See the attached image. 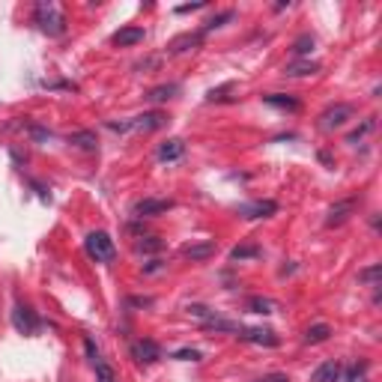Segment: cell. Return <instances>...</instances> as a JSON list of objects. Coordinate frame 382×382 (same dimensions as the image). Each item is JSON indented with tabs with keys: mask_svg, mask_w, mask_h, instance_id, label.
<instances>
[{
	"mask_svg": "<svg viewBox=\"0 0 382 382\" xmlns=\"http://www.w3.org/2000/svg\"><path fill=\"white\" fill-rule=\"evenodd\" d=\"M36 24H39V30L48 33V36H60L63 30H66L63 9L54 3V0H42V3H36Z\"/></svg>",
	"mask_w": 382,
	"mask_h": 382,
	"instance_id": "obj_1",
	"label": "cell"
},
{
	"mask_svg": "<svg viewBox=\"0 0 382 382\" xmlns=\"http://www.w3.org/2000/svg\"><path fill=\"white\" fill-rule=\"evenodd\" d=\"M84 248L87 254L93 257L96 263H111L117 257V248H114V239L108 236L105 230H93L87 236V242H84Z\"/></svg>",
	"mask_w": 382,
	"mask_h": 382,
	"instance_id": "obj_2",
	"label": "cell"
},
{
	"mask_svg": "<svg viewBox=\"0 0 382 382\" xmlns=\"http://www.w3.org/2000/svg\"><path fill=\"white\" fill-rule=\"evenodd\" d=\"M165 123H168L165 114L150 111V114L134 117V120H129V123H108V129H114V132H156V129H161Z\"/></svg>",
	"mask_w": 382,
	"mask_h": 382,
	"instance_id": "obj_3",
	"label": "cell"
},
{
	"mask_svg": "<svg viewBox=\"0 0 382 382\" xmlns=\"http://www.w3.org/2000/svg\"><path fill=\"white\" fill-rule=\"evenodd\" d=\"M12 325H15V332H21V334H36V332L42 329V320L36 316L33 308L15 305L12 308Z\"/></svg>",
	"mask_w": 382,
	"mask_h": 382,
	"instance_id": "obj_4",
	"label": "cell"
},
{
	"mask_svg": "<svg viewBox=\"0 0 382 382\" xmlns=\"http://www.w3.org/2000/svg\"><path fill=\"white\" fill-rule=\"evenodd\" d=\"M168 209H174V200H165V197H143L134 203L132 212L138 218H152V215H161L168 212Z\"/></svg>",
	"mask_w": 382,
	"mask_h": 382,
	"instance_id": "obj_5",
	"label": "cell"
},
{
	"mask_svg": "<svg viewBox=\"0 0 382 382\" xmlns=\"http://www.w3.org/2000/svg\"><path fill=\"white\" fill-rule=\"evenodd\" d=\"M236 338L248 341V343H257V347H278V343H281V338L272 329H242V325H239Z\"/></svg>",
	"mask_w": 382,
	"mask_h": 382,
	"instance_id": "obj_6",
	"label": "cell"
},
{
	"mask_svg": "<svg viewBox=\"0 0 382 382\" xmlns=\"http://www.w3.org/2000/svg\"><path fill=\"white\" fill-rule=\"evenodd\" d=\"M350 117H352V105H343V102H341V105H332L329 111L320 117V120H323L320 125H323L325 132H332V129H341V125L347 123Z\"/></svg>",
	"mask_w": 382,
	"mask_h": 382,
	"instance_id": "obj_7",
	"label": "cell"
},
{
	"mask_svg": "<svg viewBox=\"0 0 382 382\" xmlns=\"http://www.w3.org/2000/svg\"><path fill=\"white\" fill-rule=\"evenodd\" d=\"M278 212L275 200H254V203H239V215L242 218H272Z\"/></svg>",
	"mask_w": 382,
	"mask_h": 382,
	"instance_id": "obj_8",
	"label": "cell"
},
{
	"mask_svg": "<svg viewBox=\"0 0 382 382\" xmlns=\"http://www.w3.org/2000/svg\"><path fill=\"white\" fill-rule=\"evenodd\" d=\"M132 356L141 361V365H152V361H159L161 359V347L156 341H150V338H143V341H138L132 347Z\"/></svg>",
	"mask_w": 382,
	"mask_h": 382,
	"instance_id": "obj_9",
	"label": "cell"
},
{
	"mask_svg": "<svg viewBox=\"0 0 382 382\" xmlns=\"http://www.w3.org/2000/svg\"><path fill=\"white\" fill-rule=\"evenodd\" d=\"M215 251H218L215 239H203V242L188 245V248H185L183 254H185V257H188L191 263H203V260H209V257H215Z\"/></svg>",
	"mask_w": 382,
	"mask_h": 382,
	"instance_id": "obj_10",
	"label": "cell"
},
{
	"mask_svg": "<svg viewBox=\"0 0 382 382\" xmlns=\"http://www.w3.org/2000/svg\"><path fill=\"white\" fill-rule=\"evenodd\" d=\"M143 36H147V30H143V27H123V30H117L111 36V42L120 45V48H132V45L143 42Z\"/></svg>",
	"mask_w": 382,
	"mask_h": 382,
	"instance_id": "obj_11",
	"label": "cell"
},
{
	"mask_svg": "<svg viewBox=\"0 0 382 382\" xmlns=\"http://www.w3.org/2000/svg\"><path fill=\"white\" fill-rule=\"evenodd\" d=\"M352 212H356V200H352V197H350V200H338V203L329 209V218H325V224H329V227L343 224Z\"/></svg>",
	"mask_w": 382,
	"mask_h": 382,
	"instance_id": "obj_12",
	"label": "cell"
},
{
	"mask_svg": "<svg viewBox=\"0 0 382 382\" xmlns=\"http://www.w3.org/2000/svg\"><path fill=\"white\" fill-rule=\"evenodd\" d=\"M69 143H72V147H78V150H87V152H96L99 150V138H96V132H90V129L72 132L69 134Z\"/></svg>",
	"mask_w": 382,
	"mask_h": 382,
	"instance_id": "obj_13",
	"label": "cell"
},
{
	"mask_svg": "<svg viewBox=\"0 0 382 382\" xmlns=\"http://www.w3.org/2000/svg\"><path fill=\"white\" fill-rule=\"evenodd\" d=\"M263 102L269 108H278V111H299V108H302L299 99L287 96V93H269V96H263Z\"/></svg>",
	"mask_w": 382,
	"mask_h": 382,
	"instance_id": "obj_14",
	"label": "cell"
},
{
	"mask_svg": "<svg viewBox=\"0 0 382 382\" xmlns=\"http://www.w3.org/2000/svg\"><path fill=\"white\" fill-rule=\"evenodd\" d=\"M248 311H251V314L269 316V314H278L281 305L275 302V299H269V296H251V299H248Z\"/></svg>",
	"mask_w": 382,
	"mask_h": 382,
	"instance_id": "obj_15",
	"label": "cell"
},
{
	"mask_svg": "<svg viewBox=\"0 0 382 382\" xmlns=\"http://www.w3.org/2000/svg\"><path fill=\"white\" fill-rule=\"evenodd\" d=\"M203 42V33H183V36H177L174 42H170V54H183V51H194L197 45Z\"/></svg>",
	"mask_w": 382,
	"mask_h": 382,
	"instance_id": "obj_16",
	"label": "cell"
},
{
	"mask_svg": "<svg viewBox=\"0 0 382 382\" xmlns=\"http://www.w3.org/2000/svg\"><path fill=\"white\" fill-rule=\"evenodd\" d=\"M185 152V141H179V138H170L165 141L159 147V161H177L179 156Z\"/></svg>",
	"mask_w": 382,
	"mask_h": 382,
	"instance_id": "obj_17",
	"label": "cell"
},
{
	"mask_svg": "<svg viewBox=\"0 0 382 382\" xmlns=\"http://www.w3.org/2000/svg\"><path fill=\"white\" fill-rule=\"evenodd\" d=\"M338 376H341V365H338V361H325V365H320V368L314 370L311 382H338Z\"/></svg>",
	"mask_w": 382,
	"mask_h": 382,
	"instance_id": "obj_18",
	"label": "cell"
},
{
	"mask_svg": "<svg viewBox=\"0 0 382 382\" xmlns=\"http://www.w3.org/2000/svg\"><path fill=\"white\" fill-rule=\"evenodd\" d=\"M314 72H320V63L299 60V63H290V66L284 69V75H290V78H305V75H314Z\"/></svg>",
	"mask_w": 382,
	"mask_h": 382,
	"instance_id": "obj_19",
	"label": "cell"
},
{
	"mask_svg": "<svg viewBox=\"0 0 382 382\" xmlns=\"http://www.w3.org/2000/svg\"><path fill=\"white\" fill-rule=\"evenodd\" d=\"M177 93H179V84H161V87H152L147 99L150 102H170V99H177Z\"/></svg>",
	"mask_w": 382,
	"mask_h": 382,
	"instance_id": "obj_20",
	"label": "cell"
},
{
	"mask_svg": "<svg viewBox=\"0 0 382 382\" xmlns=\"http://www.w3.org/2000/svg\"><path fill=\"white\" fill-rule=\"evenodd\" d=\"M329 338H332V325H325V323H316L305 332V343H325Z\"/></svg>",
	"mask_w": 382,
	"mask_h": 382,
	"instance_id": "obj_21",
	"label": "cell"
},
{
	"mask_svg": "<svg viewBox=\"0 0 382 382\" xmlns=\"http://www.w3.org/2000/svg\"><path fill=\"white\" fill-rule=\"evenodd\" d=\"M233 18H236V12H233V9H224V12H218V15H212V18H209V21L203 24V30H200V33H209V30H218V27H224L227 21H233Z\"/></svg>",
	"mask_w": 382,
	"mask_h": 382,
	"instance_id": "obj_22",
	"label": "cell"
},
{
	"mask_svg": "<svg viewBox=\"0 0 382 382\" xmlns=\"http://www.w3.org/2000/svg\"><path fill=\"white\" fill-rule=\"evenodd\" d=\"M314 45H316L314 36H311V33H302V36H299V39L293 42V54H296V57H308V54L314 51Z\"/></svg>",
	"mask_w": 382,
	"mask_h": 382,
	"instance_id": "obj_23",
	"label": "cell"
},
{
	"mask_svg": "<svg viewBox=\"0 0 382 382\" xmlns=\"http://www.w3.org/2000/svg\"><path fill=\"white\" fill-rule=\"evenodd\" d=\"M251 257H260L257 245H236V248L230 251V260L233 263H242V260H251Z\"/></svg>",
	"mask_w": 382,
	"mask_h": 382,
	"instance_id": "obj_24",
	"label": "cell"
},
{
	"mask_svg": "<svg viewBox=\"0 0 382 382\" xmlns=\"http://www.w3.org/2000/svg\"><path fill=\"white\" fill-rule=\"evenodd\" d=\"M374 129H376V120H374V117H370V120H365V123H361L356 132H350V134H347V143H356V141H361V138H365V134H370Z\"/></svg>",
	"mask_w": 382,
	"mask_h": 382,
	"instance_id": "obj_25",
	"label": "cell"
},
{
	"mask_svg": "<svg viewBox=\"0 0 382 382\" xmlns=\"http://www.w3.org/2000/svg\"><path fill=\"white\" fill-rule=\"evenodd\" d=\"M379 278H382V266H379V263H374V266H368V269L359 272V281H361V284H374V287H376Z\"/></svg>",
	"mask_w": 382,
	"mask_h": 382,
	"instance_id": "obj_26",
	"label": "cell"
},
{
	"mask_svg": "<svg viewBox=\"0 0 382 382\" xmlns=\"http://www.w3.org/2000/svg\"><path fill=\"white\" fill-rule=\"evenodd\" d=\"M93 368H96V379H99V382H114V370H111V365H108L102 356L93 361Z\"/></svg>",
	"mask_w": 382,
	"mask_h": 382,
	"instance_id": "obj_27",
	"label": "cell"
},
{
	"mask_svg": "<svg viewBox=\"0 0 382 382\" xmlns=\"http://www.w3.org/2000/svg\"><path fill=\"white\" fill-rule=\"evenodd\" d=\"M188 314L191 316H197V320H203V323H209V320H215V311H209L206 305H188Z\"/></svg>",
	"mask_w": 382,
	"mask_h": 382,
	"instance_id": "obj_28",
	"label": "cell"
},
{
	"mask_svg": "<svg viewBox=\"0 0 382 382\" xmlns=\"http://www.w3.org/2000/svg\"><path fill=\"white\" fill-rule=\"evenodd\" d=\"M174 359H177V361H200V359H203V352L185 347V350H177V352H174Z\"/></svg>",
	"mask_w": 382,
	"mask_h": 382,
	"instance_id": "obj_29",
	"label": "cell"
},
{
	"mask_svg": "<svg viewBox=\"0 0 382 382\" xmlns=\"http://www.w3.org/2000/svg\"><path fill=\"white\" fill-rule=\"evenodd\" d=\"M224 93H233V84H230V81H227V84H221L218 90H209L206 99H209V102H224V99H227Z\"/></svg>",
	"mask_w": 382,
	"mask_h": 382,
	"instance_id": "obj_30",
	"label": "cell"
},
{
	"mask_svg": "<svg viewBox=\"0 0 382 382\" xmlns=\"http://www.w3.org/2000/svg\"><path fill=\"white\" fill-rule=\"evenodd\" d=\"M161 248H165V242L156 239V236H147V239L138 242V251H161Z\"/></svg>",
	"mask_w": 382,
	"mask_h": 382,
	"instance_id": "obj_31",
	"label": "cell"
},
{
	"mask_svg": "<svg viewBox=\"0 0 382 382\" xmlns=\"http://www.w3.org/2000/svg\"><path fill=\"white\" fill-rule=\"evenodd\" d=\"M365 370H368V361H361L347 374V382H365Z\"/></svg>",
	"mask_w": 382,
	"mask_h": 382,
	"instance_id": "obj_32",
	"label": "cell"
},
{
	"mask_svg": "<svg viewBox=\"0 0 382 382\" xmlns=\"http://www.w3.org/2000/svg\"><path fill=\"white\" fill-rule=\"evenodd\" d=\"M30 134H33V141H36V143H48V141H51V132L39 129V125H30Z\"/></svg>",
	"mask_w": 382,
	"mask_h": 382,
	"instance_id": "obj_33",
	"label": "cell"
},
{
	"mask_svg": "<svg viewBox=\"0 0 382 382\" xmlns=\"http://www.w3.org/2000/svg\"><path fill=\"white\" fill-rule=\"evenodd\" d=\"M257 382H290L287 374H266V376H260Z\"/></svg>",
	"mask_w": 382,
	"mask_h": 382,
	"instance_id": "obj_34",
	"label": "cell"
},
{
	"mask_svg": "<svg viewBox=\"0 0 382 382\" xmlns=\"http://www.w3.org/2000/svg\"><path fill=\"white\" fill-rule=\"evenodd\" d=\"M84 350H87V356H90V361H96L99 359V350H96V343L90 341V338H84Z\"/></svg>",
	"mask_w": 382,
	"mask_h": 382,
	"instance_id": "obj_35",
	"label": "cell"
},
{
	"mask_svg": "<svg viewBox=\"0 0 382 382\" xmlns=\"http://www.w3.org/2000/svg\"><path fill=\"white\" fill-rule=\"evenodd\" d=\"M203 6H206L203 0H197V3H185V6H177V12L183 15V12H194V9H203Z\"/></svg>",
	"mask_w": 382,
	"mask_h": 382,
	"instance_id": "obj_36",
	"label": "cell"
},
{
	"mask_svg": "<svg viewBox=\"0 0 382 382\" xmlns=\"http://www.w3.org/2000/svg\"><path fill=\"white\" fill-rule=\"evenodd\" d=\"M129 305H152V299H129Z\"/></svg>",
	"mask_w": 382,
	"mask_h": 382,
	"instance_id": "obj_37",
	"label": "cell"
},
{
	"mask_svg": "<svg viewBox=\"0 0 382 382\" xmlns=\"http://www.w3.org/2000/svg\"><path fill=\"white\" fill-rule=\"evenodd\" d=\"M159 269H161V263H159V260H152L150 266H147V272H159Z\"/></svg>",
	"mask_w": 382,
	"mask_h": 382,
	"instance_id": "obj_38",
	"label": "cell"
}]
</instances>
